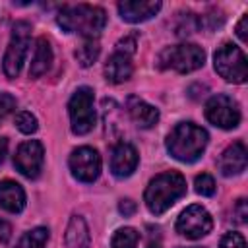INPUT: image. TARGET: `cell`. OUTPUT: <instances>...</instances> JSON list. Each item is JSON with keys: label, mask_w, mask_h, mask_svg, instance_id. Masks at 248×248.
Masks as SVG:
<instances>
[{"label": "cell", "mask_w": 248, "mask_h": 248, "mask_svg": "<svg viewBox=\"0 0 248 248\" xmlns=\"http://www.w3.org/2000/svg\"><path fill=\"white\" fill-rule=\"evenodd\" d=\"M56 23L66 33H78L83 39H97L107 25V14L103 8L89 4L64 6L56 16Z\"/></svg>", "instance_id": "obj_1"}, {"label": "cell", "mask_w": 248, "mask_h": 248, "mask_svg": "<svg viewBox=\"0 0 248 248\" xmlns=\"http://www.w3.org/2000/svg\"><path fill=\"white\" fill-rule=\"evenodd\" d=\"M207 132L194 122H178L167 136V151L182 163H194L202 157L207 145Z\"/></svg>", "instance_id": "obj_2"}, {"label": "cell", "mask_w": 248, "mask_h": 248, "mask_svg": "<svg viewBox=\"0 0 248 248\" xmlns=\"http://www.w3.org/2000/svg\"><path fill=\"white\" fill-rule=\"evenodd\" d=\"M184 194H186L184 176L176 170H167L149 180L143 192V202L153 215H161L170 205H174V202L180 200Z\"/></svg>", "instance_id": "obj_3"}, {"label": "cell", "mask_w": 248, "mask_h": 248, "mask_svg": "<svg viewBox=\"0 0 248 248\" xmlns=\"http://www.w3.org/2000/svg\"><path fill=\"white\" fill-rule=\"evenodd\" d=\"M157 62L161 70H174L178 74H188L203 66L205 50L194 43H182L163 48Z\"/></svg>", "instance_id": "obj_4"}, {"label": "cell", "mask_w": 248, "mask_h": 248, "mask_svg": "<svg viewBox=\"0 0 248 248\" xmlns=\"http://www.w3.org/2000/svg\"><path fill=\"white\" fill-rule=\"evenodd\" d=\"M215 72L232 83H244L248 78V64L246 56L240 46L232 43H223L213 54Z\"/></svg>", "instance_id": "obj_5"}, {"label": "cell", "mask_w": 248, "mask_h": 248, "mask_svg": "<svg viewBox=\"0 0 248 248\" xmlns=\"http://www.w3.org/2000/svg\"><path fill=\"white\" fill-rule=\"evenodd\" d=\"M95 95L91 87H78L76 93L72 95L68 103V112H70V122H72V132L78 136H83L93 130L95 126V107H93Z\"/></svg>", "instance_id": "obj_6"}, {"label": "cell", "mask_w": 248, "mask_h": 248, "mask_svg": "<svg viewBox=\"0 0 248 248\" xmlns=\"http://www.w3.org/2000/svg\"><path fill=\"white\" fill-rule=\"evenodd\" d=\"M29 41H31V25L27 21H17L12 29V37L4 54V72L8 78H17L25 54L29 50Z\"/></svg>", "instance_id": "obj_7"}, {"label": "cell", "mask_w": 248, "mask_h": 248, "mask_svg": "<svg viewBox=\"0 0 248 248\" xmlns=\"http://www.w3.org/2000/svg\"><path fill=\"white\" fill-rule=\"evenodd\" d=\"M205 118L223 130H232L240 124V108L238 103L229 95H213L205 103Z\"/></svg>", "instance_id": "obj_8"}, {"label": "cell", "mask_w": 248, "mask_h": 248, "mask_svg": "<svg viewBox=\"0 0 248 248\" xmlns=\"http://www.w3.org/2000/svg\"><path fill=\"white\" fill-rule=\"evenodd\" d=\"M213 229V219L209 215V211L198 203L188 205L176 219V231L186 236V238H202L205 234H209Z\"/></svg>", "instance_id": "obj_9"}, {"label": "cell", "mask_w": 248, "mask_h": 248, "mask_svg": "<svg viewBox=\"0 0 248 248\" xmlns=\"http://www.w3.org/2000/svg\"><path fill=\"white\" fill-rule=\"evenodd\" d=\"M70 170L79 182H93L101 174V155L89 145H81L70 155Z\"/></svg>", "instance_id": "obj_10"}, {"label": "cell", "mask_w": 248, "mask_h": 248, "mask_svg": "<svg viewBox=\"0 0 248 248\" xmlns=\"http://www.w3.org/2000/svg\"><path fill=\"white\" fill-rule=\"evenodd\" d=\"M43 163H45V149L39 140L23 141L14 155L16 169L27 178H37L43 169Z\"/></svg>", "instance_id": "obj_11"}, {"label": "cell", "mask_w": 248, "mask_h": 248, "mask_svg": "<svg viewBox=\"0 0 248 248\" xmlns=\"http://www.w3.org/2000/svg\"><path fill=\"white\" fill-rule=\"evenodd\" d=\"M161 10V2L157 0H124L118 4V14L128 23H141L153 17Z\"/></svg>", "instance_id": "obj_12"}, {"label": "cell", "mask_w": 248, "mask_h": 248, "mask_svg": "<svg viewBox=\"0 0 248 248\" xmlns=\"http://www.w3.org/2000/svg\"><path fill=\"white\" fill-rule=\"evenodd\" d=\"M138 167V151L130 143H118L112 149L110 155V172L116 178H126L130 176Z\"/></svg>", "instance_id": "obj_13"}, {"label": "cell", "mask_w": 248, "mask_h": 248, "mask_svg": "<svg viewBox=\"0 0 248 248\" xmlns=\"http://www.w3.org/2000/svg\"><path fill=\"white\" fill-rule=\"evenodd\" d=\"M248 163V155H246V145L242 141H234L232 145H229L221 157H219V170L223 176H234L240 174L246 169Z\"/></svg>", "instance_id": "obj_14"}, {"label": "cell", "mask_w": 248, "mask_h": 248, "mask_svg": "<svg viewBox=\"0 0 248 248\" xmlns=\"http://www.w3.org/2000/svg\"><path fill=\"white\" fill-rule=\"evenodd\" d=\"M134 66H132V56L120 50H114L112 56L105 64V78L110 83H122L132 78Z\"/></svg>", "instance_id": "obj_15"}, {"label": "cell", "mask_w": 248, "mask_h": 248, "mask_svg": "<svg viewBox=\"0 0 248 248\" xmlns=\"http://www.w3.org/2000/svg\"><path fill=\"white\" fill-rule=\"evenodd\" d=\"M0 207L10 213H19L25 207V192L14 180L0 182Z\"/></svg>", "instance_id": "obj_16"}, {"label": "cell", "mask_w": 248, "mask_h": 248, "mask_svg": "<svg viewBox=\"0 0 248 248\" xmlns=\"http://www.w3.org/2000/svg\"><path fill=\"white\" fill-rule=\"evenodd\" d=\"M128 112H130V118L140 128H151L159 122V110L153 105H147L145 101L138 97H132L128 101Z\"/></svg>", "instance_id": "obj_17"}, {"label": "cell", "mask_w": 248, "mask_h": 248, "mask_svg": "<svg viewBox=\"0 0 248 248\" xmlns=\"http://www.w3.org/2000/svg\"><path fill=\"white\" fill-rule=\"evenodd\" d=\"M52 62V48L50 43L45 37H39L35 43V50H33V58H31V66H29V78H41Z\"/></svg>", "instance_id": "obj_18"}, {"label": "cell", "mask_w": 248, "mask_h": 248, "mask_svg": "<svg viewBox=\"0 0 248 248\" xmlns=\"http://www.w3.org/2000/svg\"><path fill=\"white\" fill-rule=\"evenodd\" d=\"M66 246L68 248H89V231L85 221L79 215H74L70 219L68 231H66Z\"/></svg>", "instance_id": "obj_19"}, {"label": "cell", "mask_w": 248, "mask_h": 248, "mask_svg": "<svg viewBox=\"0 0 248 248\" xmlns=\"http://www.w3.org/2000/svg\"><path fill=\"white\" fill-rule=\"evenodd\" d=\"M99 52H101V46H99L97 39H83V43L76 50V58L83 68H87L99 58Z\"/></svg>", "instance_id": "obj_20"}, {"label": "cell", "mask_w": 248, "mask_h": 248, "mask_svg": "<svg viewBox=\"0 0 248 248\" xmlns=\"http://www.w3.org/2000/svg\"><path fill=\"white\" fill-rule=\"evenodd\" d=\"M138 242H140L138 231L132 227H122L112 234L110 248H138Z\"/></svg>", "instance_id": "obj_21"}, {"label": "cell", "mask_w": 248, "mask_h": 248, "mask_svg": "<svg viewBox=\"0 0 248 248\" xmlns=\"http://www.w3.org/2000/svg\"><path fill=\"white\" fill-rule=\"evenodd\" d=\"M14 122H16V128H17L19 132H23V134H33V132H37V128H39L35 114H31L29 110L17 112Z\"/></svg>", "instance_id": "obj_22"}, {"label": "cell", "mask_w": 248, "mask_h": 248, "mask_svg": "<svg viewBox=\"0 0 248 248\" xmlns=\"http://www.w3.org/2000/svg\"><path fill=\"white\" fill-rule=\"evenodd\" d=\"M27 240V248H46V240H48V229L45 227H37L33 231H29L25 234Z\"/></svg>", "instance_id": "obj_23"}, {"label": "cell", "mask_w": 248, "mask_h": 248, "mask_svg": "<svg viewBox=\"0 0 248 248\" xmlns=\"http://www.w3.org/2000/svg\"><path fill=\"white\" fill-rule=\"evenodd\" d=\"M194 186H196V192L202 194V196H213L215 194V180L207 172L198 174L196 180H194Z\"/></svg>", "instance_id": "obj_24"}, {"label": "cell", "mask_w": 248, "mask_h": 248, "mask_svg": "<svg viewBox=\"0 0 248 248\" xmlns=\"http://www.w3.org/2000/svg\"><path fill=\"white\" fill-rule=\"evenodd\" d=\"M219 248H246V240L240 232H227L221 238V246Z\"/></svg>", "instance_id": "obj_25"}, {"label": "cell", "mask_w": 248, "mask_h": 248, "mask_svg": "<svg viewBox=\"0 0 248 248\" xmlns=\"http://www.w3.org/2000/svg\"><path fill=\"white\" fill-rule=\"evenodd\" d=\"M16 108V99L10 93H0V120Z\"/></svg>", "instance_id": "obj_26"}, {"label": "cell", "mask_w": 248, "mask_h": 248, "mask_svg": "<svg viewBox=\"0 0 248 248\" xmlns=\"http://www.w3.org/2000/svg\"><path fill=\"white\" fill-rule=\"evenodd\" d=\"M116 50H120V52H126V54H134L136 52V39L134 37H124V39H120L118 43H116Z\"/></svg>", "instance_id": "obj_27"}, {"label": "cell", "mask_w": 248, "mask_h": 248, "mask_svg": "<svg viewBox=\"0 0 248 248\" xmlns=\"http://www.w3.org/2000/svg\"><path fill=\"white\" fill-rule=\"evenodd\" d=\"M246 27H248V14H244V16L240 17V21L236 23V35H238V39H240L242 43H246V41H248Z\"/></svg>", "instance_id": "obj_28"}, {"label": "cell", "mask_w": 248, "mask_h": 248, "mask_svg": "<svg viewBox=\"0 0 248 248\" xmlns=\"http://www.w3.org/2000/svg\"><path fill=\"white\" fill-rule=\"evenodd\" d=\"M234 215H236V221L238 223H246V217H248V209H246V200H238L236 202V207H234Z\"/></svg>", "instance_id": "obj_29"}, {"label": "cell", "mask_w": 248, "mask_h": 248, "mask_svg": "<svg viewBox=\"0 0 248 248\" xmlns=\"http://www.w3.org/2000/svg\"><path fill=\"white\" fill-rule=\"evenodd\" d=\"M118 211H120L124 217L132 215V213L136 211V202H132V200H120V203H118Z\"/></svg>", "instance_id": "obj_30"}, {"label": "cell", "mask_w": 248, "mask_h": 248, "mask_svg": "<svg viewBox=\"0 0 248 248\" xmlns=\"http://www.w3.org/2000/svg\"><path fill=\"white\" fill-rule=\"evenodd\" d=\"M10 236H12V227H10V223L4 221V219H0V242H6Z\"/></svg>", "instance_id": "obj_31"}, {"label": "cell", "mask_w": 248, "mask_h": 248, "mask_svg": "<svg viewBox=\"0 0 248 248\" xmlns=\"http://www.w3.org/2000/svg\"><path fill=\"white\" fill-rule=\"evenodd\" d=\"M6 153H8V140L6 138H0V163L4 161Z\"/></svg>", "instance_id": "obj_32"}, {"label": "cell", "mask_w": 248, "mask_h": 248, "mask_svg": "<svg viewBox=\"0 0 248 248\" xmlns=\"http://www.w3.org/2000/svg\"><path fill=\"white\" fill-rule=\"evenodd\" d=\"M14 248H27V240H25V236H23V238L14 246Z\"/></svg>", "instance_id": "obj_33"}, {"label": "cell", "mask_w": 248, "mask_h": 248, "mask_svg": "<svg viewBox=\"0 0 248 248\" xmlns=\"http://www.w3.org/2000/svg\"><path fill=\"white\" fill-rule=\"evenodd\" d=\"M149 248H161V244H157V242H151V244H149Z\"/></svg>", "instance_id": "obj_34"}]
</instances>
